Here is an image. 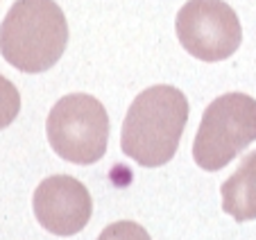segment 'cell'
<instances>
[{
    "instance_id": "cell-1",
    "label": "cell",
    "mask_w": 256,
    "mask_h": 240,
    "mask_svg": "<svg viewBox=\"0 0 256 240\" xmlns=\"http://www.w3.org/2000/svg\"><path fill=\"white\" fill-rule=\"evenodd\" d=\"M188 120V100L179 88L156 84L130 104L120 132L125 156L143 168L166 166L177 154Z\"/></svg>"
},
{
    "instance_id": "cell-2",
    "label": "cell",
    "mask_w": 256,
    "mask_h": 240,
    "mask_svg": "<svg viewBox=\"0 0 256 240\" xmlns=\"http://www.w3.org/2000/svg\"><path fill=\"white\" fill-rule=\"evenodd\" d=\"M68 23L54 0H16L0 25V52L23 72H44L62 59Z\"/></svg>"
},
{
    "instance_id": "cell-3",
    "label": "cell",
    "mask_w": 256,
    "mask_h": 240,
    "mask_svg": "<svg viewBox=\"0 0 256 240\" xmlns=\"http://www.w3.org/2000/svg\"><path fill=\"white\" fill-rule=\"evenodd\" d=\"M256 140V100L227 93L206 106L193 140V158L202 170L216 172Z\"/></svg>"
},
{
    "instance_id": "cell-4",
    "label": "cell",
    "mask_w": 256,
    "mask_h": 240,
    "mask_svg": "<svg viewBox=\"0 0 256 240\" xmlns=\"http://www.w3.org/2000/svg\"><path fill=\"white\" fill-rule=\"evenodd\" d=\"M48 143L54 154L78 166H91L106 152L109 116L100 100L86 93L64 96L48 114Z\"/></svg>"
},
{
    "instance_id": "cell-5",
    "label": "cell",
    "mask_w": 256,
    "mask_h": 240,
    "mask_svg": "<svg viewBox=\"0 0 256 240\" xmlns=\"http://www.w3.org/2000/svg\"><path fill=\"white\" fill-rule=\"evenodd\" d=\"M182 48L202 62L232 57L242 41L236 12L224 0H188L174 20Z\"/></svg>"
},
{
    "instance_id": "cell-6",
    "label": "cell",
    "mask_w": 256,
    "mask_h": 240,
    "mask_svg": "<svg viewBox=\"0 0 256 240\" xmlns=\"http://www.w3.org/2000/svg\"><path fill=\"white\" fill-rule=\"evenodd\" d=\"M34 216L54 236H75L88 224L93 202L86 186L68 174H52L34 190Z\"/></svg>"
},
{
    "instance_id": "cell-7",
    "label": "cell",
    "mask_w": 256,
    "mask_h": 240,
    "mask_svg": "<svg viewBox=\"0 0 256 240\" xmlns=\"http://www.w3.org/2000/svg\"><path fill=\"white\" fill-rule=\"evenodd\" d=\"M222 211L236 222L256 218V150L240 158L236 172L222 184Z\"/></svg>"
},
{
    "instance_id": "cell-8",
    "label": "cell",
    "mask_w": 256,
    "mask_h": 240,
    "mask_svg": "<svg viewBox=\"0 0 256 240\" xmlns=\"http://www.w3.org/2000/svg\"><path fill=\"white\" fill-rule=\"evenodd\" d=\"M20 111V93L7 77L0 75V130L10 127Z\"/></svg>"
},
{
    "instance_id": "cell-9",
    "label": "cell",
    "mask_w": 256,
    "mask_h": 240,
    "mask_svg": "<svg viewBox=\"0 0 256 240\" xmlns=\"http://www.w3.org/2000/svg\"><path fill=\"white\" fill-rule=\"evenodd\" d=\"M98 240H152V238L140 224H136L132 220H120L104 226L102 234L98 236Z\"/></svg>"
}]
</instances>
